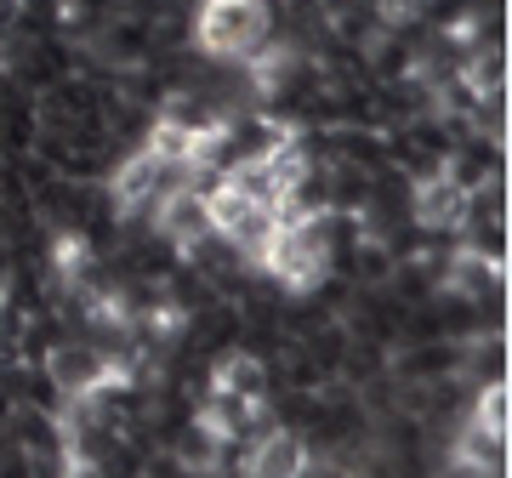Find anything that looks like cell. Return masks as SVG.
<instances>
[{
    "mask_svg": "<svg viewBox=\"0 0 512 478\" xmlns=\"http://www.w3.org/2000/svg\"><path fill=\"white\" fill-rule=\"evenodd\" d=\"M467 211H473V188L444 166L416 177V188H410V222H416L421 234H461Z\"/></svg>",
    "mask_w": 512,
    "mask_h": 478,
    "instance_id": "7a4b0ae2",
    "label": "cell"
},
{
    "mask_svg": "<svg viewBox=\"0 0 512 478\" xmlns=\"http://www.w3.org/2000/svg\"><path fill=\"white\" fill-rule=\"evenodd\" d=\"M154 228H160V239L177 245V251H188V245H200V239L217 234V228H211V205H205V194L194 183L171 188V194L154 200Z\"/></svg>",
    "mask_w": 512,
    "mask_h": 478,
    "instance_id": "3957f363",
    "label": "cell"
},
{
    "mask_svg": "<svg viewBox=\"0 0 512 478\" xmlns=\"http://www.w3.org/2000/svg\"><path fill=\"white\" fill-rule=\"evenodd\" d=\"M148 154H154L160 166H194V154H200V126L160 114V120L148 126Z\"/></svg>",
    "mask_w": 512,
    "mask_h": 478,
    "instance_id": "52a82bcc",
    "label": "cell"
},
{
    "mask_svg": "<svg viewBox=\"0 0 512 478\" xmlns=\"http://www.w3.org/2000/svg\"><path fill=\"white\" fill-rule=\"evenodd\" d=\"M211 393H234V399H268V365L245 348H228L211 359Z\"/></svg>",
    "mask_w": 512,
    "mask_h": 478,
    "instance_id": "8992f818",
    "label": "cell"
},
{
    "mask_svg": "<svg viewBox=\"0 0 512 478\" xmlns=\"http://www.w3.org/2000/svg\"><path fill=\"white\" fill-rule=\"evenodd\" d=\"M194 40L217 63H245L268 46V0H205L194 18Z\"/></svg>",
    "mask_w": 512,
    "mask_h": 478,
    "instance_id": "6da1fadb",
    "label": "cell"
},
{
    "mask_svg": "<svg viewBox=\"0 0 512 478\" xmlns=\"http://www.w3.org/2000/svg\"><path fill=\"white\" fill-rule=\"evenodd\" d=\"M456 467L461 473H507V433H490L473 422L456 444Z\"/></svg>",
    "mask_w": 512,
    "mask_h": 478,
    "instance_id": "ba28073f",
    "label": "cell"
},
{
    "mask_svg": "<svg viewBox=\"0 0 512 478\" xmlns=\"http://www.w3.org/2000/svg\"><path fill=\"white\" fill-rule=\"evenodd\" d=\"M461 86H467V92L473 97H501L507 92V52H501V46H478L473 57H467V69H461Z\"/></svg>",
    "mask_w": 512,
    "mask_h": 478,
    "instance_id": "9c48e42d",
    "label": "cell"
},
{
    "mask_svg": "<svg viewBox=\"0 0 512 478\" xmlns=\"http://www.w3.org/2000/svg\"><path fill=\"white\" fill-rule=\"evenodd\" d=\"M18 6H23V0H0V23H6V18H18Z\"/></svg>",
    "mask_w": 512,
    "mask_h": 478,
    "instance_id": "8fae6325",
    "label": "cell"
},
{
    "mask_svg": "<svg viewBox=\"0 0 512 478\" xmlns=\"http://www.w3.org/2000/svg\"><path fill=\"white\" fill-rule=\"evenodd\" d=\"M473 422H478V427H490V433H507V422H512V405H507V376H501V382H484V387H478Z\"/></svg>",
    "mask_w": 512,
    "mask_h": 478,
    "instance_id": "30bf717a",
    "label": "cell"
},
{
    "mask_svg": "<svg viewBox=\"0 0 512 478\" xmlns=\"http://www.w3.org/2000/svg\"><path fill=\"white\" fill-rule=\"evenodd\" d=\"M239 467L256 473V478H296V473H308V439H302L296 427L274 422L245 444V461H239Z\"/></svg>",
    "mask_w": 512,
    "mask_h": 478,
    "instance_id": "277c9868",
    "label": "cell"
},
{
    "mask_svg": "<svg viewBox=\"0 0 512 478\" xmlns=\"http://www.w3.org/2000/svg\"><path fill=\"white\" fill-rule=\"evenodd\" d=\"M103 370H109V353L92 348V342H63V348L46 353V382L63 399H86L103 382Z\"/></svg>",
    "mask_w": 512,
    "mask_h": 478,
    "instance_id": "5b68a950",
    "label": "cell"
}]
</instances>
